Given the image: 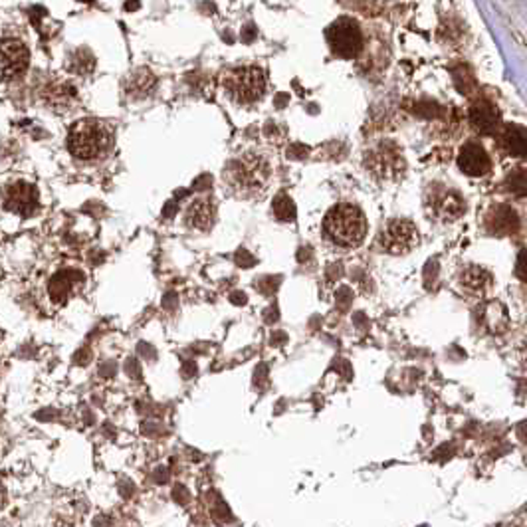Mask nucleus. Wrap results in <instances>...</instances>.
Wrapping results in <instances>:
<instances>
[{
	"instance_id": "aec40b11",
	"label": "nucleus",
	"mask_w": 527,
	"mask_h": 527,
	"mask_svg": "<svg viewBox=\"0 0 527 527\" xmlns=\"http://www.w3.org/2000/svg\"><path fill=\"white\" fill-rule=\"evenodd\" d=\"M155 85V78L149 70H137L129 78V83H127V92L131 95H143L149 94Z\"/></svg>"
},
{
	"instance_id": "2f4dec72",
	"label": "nucleus",
	"mask_w": 527,
	"mask_h": 527,
	"mask_svg": "<svg viewBox=\"0 0 527 527\" xmlns=\"http://www.w3.org/2000/svg\"><path fill=\"white\" fill-rule=\"evenodd\" d=\"M119 493H121V498H131L135 493V484L131 480H123L119 484Z\"/></svg>"
},
{
	"instance_id": "6e6552de",
	"label": "nucleus",
	"mask_w": 527,
	"mask_h": 527,
	"mask_svg": "<svg viewBox=\"0 0 527 527\" xmlns=\"http://www.w3.org/2000/svg\"><path fill=\"white\" fill-rule=\"evenodd\" d=\"M369 167L379 176H385V178L397 176L402 171V155L393 145L383 143L369 155Z\"/></svg>"
},
{
	"instance_id": "f257e3e1",
	"label": "nucleus",
	"mask_w": 527,
	"mask_h": 527,
	"mask_svg": "<svg viewBox=\"0 0 527 527\" xmlns=\"http://www.w3.org/2000/svg\"><path fill=\"white\" fill-rule=\"evenodd\" d=\"M323 230L329 240L337 246L355 248L367 236V220L355 204H337L328 212Z\"/></svg>"
},
{
	"instance_id": "39448f33",
	"label": "nucleus",
	"mask_w": 527,
	"mask_h": 527,
	"mask_svg": "<svg viewBox=\"0 0 527 527\" xmlns=\"http://www.w3.org/2000/svg\"><path fill=\"white\" fill-rule=\"evenodd\" d=\"M328 44L335 56L345 59L355 58L363 48V32L353 18H337L328 28Z\"/></svg>"
},
{
	"instance_id": "473e14b6",
	"label": "nucleus",
	"mask_w": 527,
	"mask_h": 527,
	"mask_svg": "<svg viewBox=\"0 0 527 527\" xmlns=\"http://www.w3.org/2000/svg\"><path fill=\"white\" fill-rule=\"evenodd\" d=\"M176 304H178V295H176L175 292H169V293H164V297H163V307L164 309H175Z\"/></svg>"
},
{
	"instance_id": "9d476101",
	"label": "nucleus",
	"mask_w": 527,
	"mask_h": 527,
	"mask_svg": "<svg viewBox=\"0 0 527 527\" xmlns=\"http://www.w3.org/2000/svg\"><path fill=\"white\" fill-rule=\"evenodd\" d=\"M458 167L470 176H484L490 173V157L478 143H468L458 155Z\"/></svg>"
},
{
	"instance_id": "412c9836",
	"label": "nucleus",
	"mask_w": 527,
	"mask_h": 527,
	"mask_svg": "<svg viewBox=\"0 0 527 527\" xmlns=\"http://www.w3.org/2000/svg\"><path fill=\"white\" fill-rule=\"evenodd\" d=\"M505 192L514 197H527V169H517L505 176L504 181Z\"/></svg>"
},
{
	"instance_id": "c9c22d12",
	"label": "nucleus",
	"mask_w": 527,
	"mask_h": 527,
	"mask_svg": "<svg viewBox=\"0 0 527 527\" xmlns=\"http://www.w3.org/2000/svg\"><path fill=\"white\" fill-rule=\"evenodd\" d=\"M167 480H169V468H164V466L157 468V472H155V482H159V484H164Z\"/></svg>"
},
{
	"instance_id": "cd10ccee",
	"label": "nucleus",
	"mask_w": 527,
	"mask_h": 527,
	"mask_svg": "<svg viewBox=\"0 0 527 527\" xmlns=\"http://www.w3.org/2000/svg\"><path fill=\"white\" fill-rule=\"evenodd\" d=\"M125 373H127L131 379H139L141 377V363L135 357H129V359L125 361Z\"/></svg>"
},
{
	"instance_id": "423d86ee",
	"label": "nucleus",
	"mask_w": 527,
	"mask_h": 527,
	"mask_svg": "<svg viewBox=\"0 0 527 527\" xmlns=\"http://www.w3.org/2000/svg\"><path fill=\"white\" fill-rule=\"evenodd\" d=\"M379 244L388 254H407L419 244V230L410 220H391L379 236Z\"/></svg>"
},
{
	"instance_id": "f8f14e48",
	"label": "nucleus",
	"mask_w": 527,
	"mask_h": 527,
	"mask_svg": "<svg viewBox=\"0 0 527 527\" xmlns=\"http://www.w3.org/2000/svg\"><path fill=\"white\" fill-rule=\"evenodd\" d=\"M500 143L510 157H526L527 155V131L519 125H505L500 133Z\"/></svg>"
},
{
	"instance_id": "4c0bfd02",
	"label": "nucleus",
	"mask_w": 527,
	"mask_h": 527,
	"mask_svg": "<svg viewBox=\"0 0 527 527\" xmlns=\"http://www.w3.org/2000/svg\"><path fill=\"white\" fill-rule=\"evenodd\" d=\"M52 414H58V412H56V410H50V409L40 410V412H36V419H38V421H52V419H54Z\"/></svg>"
},
{
	"instance_id": "c85d7f7f",
	"label": "nucleus",
	"mask_w": 527,
	"mask_h": 527,
	"mask_svg": "<svg viewBox=\"0 0 527 527\" xmlns=\"http://www.w3.org/2000/svg\"><path fill=\"white\" fill-rule=\"evenodd\" d=\"M115 373H118V363L115 361H106L99 367V375L104 379H111V377H115Z\"/></svg>"
},
{
	"instance_id": "7c9ffc66",
	"label": "nucleus",
	"mask_w": 527,
	"mask_h": 527,
	"mask_svg": "<svg viewBox=\"0 0 527 527\" xmlns=\"http://www.w3.org/2000/svg\"><path fill=\"white\" fill-rule=\"evenodd\" d=\"M254 262H256V260L252 258L246 250H240V252L236 254V264H238V266H242V268H250Z\"/></svg>"
},
{
	"instance_id": "0eeeda50",
	"label": "nucleus",
	"mask_w": 527,
	"mask_h": 527,
	"mask_svg": "<svg viewBox=\"0 0 527 527\" xmlns=\"http://www.w3.org/2000/svg\"><path fill=\"white\" fill-rule=\"evenodd\" d=\"M30 64V52L20 40L2 38L0 40V73L4 80H16Z\"/></svg>"
},
{
	"instance_id": "1a4fd4ad",
	"label": "nucleus",
	"mask_w": 527,
	"mask_h": 527,
	"mask_svg": "<svg viewBox=\"0 0 527 527\" xmlns=\"http://www.w3.org/2000/svg\"><path fill=\"white\" fill-rule=\"evenodd\" d=\"M4 204H6L8 211L28 216L38 206V190L32 185H26V183H14L4 192Z\"/></svg>"
},
{
	"instance_id": "7ed1b4c3",
	"label": "nucleus",
	"mask_w": 527,
	"mask_h": 527,
	"mask_svg": "<svg viewBox=\"0 0 527 527\" xmlns=\"http://www.w3.org/2000/svg\"><path fill=\"white\" fill-rule=\"evenodd\" d=\"M269 175L268 163L258 155H244L228 164L226 181L232 188L240 190H256L262 188Z\"/></svg>"
},
{
	"instance_id": "e433bc0d",
	"label": "nucleus",
	"mask_w": 527,
	"mask_h": 527,
	"mask_svg": "<svg viewBox=\"0 0 527 527\" xmlns=\"http://www.w3.org/2000/svg\"><path fill=\"white\" fill-rule=\"evenodd\" d=\"M113 526V521H111V517L109 516H97L94 519V527H111Z\"/></svg>"
},
{
	"instance_id": "37998d69",
	"label": "nucleus",
	"mask_w": 527,
	"mask_h": 527,
	"mask_svg": "<svg viewBox=\"0 0 527 527\" xmlns=\"http://www.w3.org/2000/svg\"><path fill=\"white\" fill-rule=\"evenodd\" d=\"M2 500H4V492H2V486H0V504H2Z\"/></svg>"
},
{
	"instance_id": "f03ea898",
	"label": "nucleus",
	"mask_w": 527,
	"mask_h": 527,
	"mask_svg": "<svg viewBox=\"0 0 527 527\" xmlns=\"http://www.w3.org/2000/svg\"><path fill=\"white\" fill-rule=\"evenodd\" d=\"M68 145L73 157L82 161H90L99 157L109 147V131L99 121L83 119L71 125Z\"/></svg>"
},
{
	"instance_id": "5701e85b",
	"label": "nucleus",
	"mask_w": 527,
	"mask_h": 527,
	"mask_svg": "<svg viewBox=\"0 0 527 527\" xmlns=\"http://www.w3.org/2000/svg\"><path fill=\"white\" fill-rule=\"evenodd\" d=\"M274 214L281 223H292L295 218V206H293L292 199L286 195H278L274 200Z\"/></svg>"
},
{
	"instance_id": "f3484780",
	"label": "nucleus",
	"mask_w": 527,
	"mask_h": 527,
	"mask_svg": "<svg viewBox=\"0 0 527 527\" xmlns=\"http://www.w3.org/2000/svg\"><path fill=\"white\" fill-rule=\"evenodd\" d=\"M464 212V200L456 192H446L442 197L434 200V214L440 216L442 220H456Z\"/></svg>"
},
{
	"instance_id": "a878e982",
	"label": "nucleus",
	"mask_w": 527,
	"mask_h": 527,
	"mask_svg": "<svg viewBox=\"0 0 527 527\" xmlns=\"http://www.w3.org/2000/svg\"><path fill=\"white\" fill-rule=\"evenodd\" d=\"M516 276L521 281H527V250H521L516 262Z\"/></svg>"
},
{
	"instance_id": "b1692460",
	"label": "nucleus",
	"mask_w": 527,
	"mask_h": 527,
	"mask_svg": "<svg viewBox=\"0 0 527 527\" xmlns=\"http://www.w3.org/2000/svg\"><path fill=\"white\" fill-rule=\"evenodd\" d=\"M173 500H175L178 505H187L190 502V492L188 488H185L183 484H175L173 486Z\"/></svg>"
},
{
	"instance_id": "9b49d317",
	"label": "nucleus",
	"mask_w": 527,
	"mask_h": 527,
	"mask_svg": "<svg viewBox=\"0 0 527 527\" xmlns=\"http://www.w3.org/2000/svg\"><path fill=\"white\" fill-rule=\"evenodd\" d=\"M470 121L482 133H492L500 123V113L490 101H478L470 109Z\"/></svg>"
},
{
	"instance_id": "f704fd0d",
	"label": "nucleus",
	"mask_w": 527,
	"mask_h": 527,
	"mask_svg": "<svg viewBox=\"0 0 527 527\" xmlns=\"http://www.w3.org/2000/svg\"><path fill=\"white\" fill-rule=\"evenodd\" d=\"M211 183H212L211 176L202 175V176H199L197 181H195V188H197V190H204V188L211 187Z\"/></svg>"
},
{
	"instance_id": "dca6fc26",
	"label": "nucleus",
	"mask_w": 527,
	"mask_h": 527,
	"mask_svg": "<svg viewBox=\"0 0 527 527\" xmlns=\"http://www.w3.org/2000/svg\"><path fill=\"white\" fill-rule=\"evenodd\" d=\"M462 286L472 293H484L492 286V274L480 266H468L460 276Z\"/></svg>"
},
{
	"instance_id": "bb28decb",
	"label": "nucleus",
	"mask_w": 527,
	"mask_h": 527,
	"mask_svg": "<svg viewBox=\"0 0 527 527\" xmlns=\"http://www.w3.org/2000/svg\"><path fill=\"white\" fill-rule=\"evenodd\" d=\"M137 353H139L143 359H147V361H155L157 359L155 347H153L151 343H147V341H141L139 345H137Z\"/></svg>"
},
{
	"instance_id": "c756f323",
	"label": "nucleus",
	"mask_w": 527,
	"mask_h": 527,
	"mask_svg": "<svg viewBox=\"0 0 527 527\" xmlns=\"http://www.w3.org/2000/svg\"><path fill=\"white\" fill-rule=\"evenodd\" d=\"M90 359H92V353H90V347H82L80 351H76V355H73V363H78V365H87L90 363Z\"/></svg>"
},
{
	"instance_id": "2eb2a0df",
	"label": "nucleus",
	"mask_w": 527,
	"mask_h": 527,
	"mask_svg": "<svg viewBox=\"0 0 527 527\" xmlns=\"http://www.w3.org/2000/svg\"><path fill=\"white\" fill-rule=\"evenodd\" d=\"M82 272H73V269H66V272H58L52 281H50V297L54 300V302H66V297H68V293H70L71 286L76 283V281L82 280Z\"/></svg>"
},
{
	"instance_id": "a211bd4d",
	"label": "nucleus",
	"mask_w": 527,
	"mask_h": 527,
	"mask_svg": "<svg viewBox=\"0 0 527 527\" xmlns=\"http://www.w3.org/2000/svg\"><path fill=\"white\" fill-rule=\"evenodd\" d=\"M214 218V206L211 200H195L187 211V223L200 230H209Z\"/></svg>"
},
{
	"instance_id": "20e7f679",
	"label": "nucleus",
	"mask_w": 527,
	"mask_h": 527,
	"mask_svg": "<svg viewBox=\"0 0 527 527\" xmlns=\"http://www.w3.org/2000/svg\"><path fill=\"white\" fill-rule=\"evenodd\" d=\"M224 87H226V92L230 94V97L234 101L242 104V106H248V104L258 101L260 97L264 95L266 78L258 68H238V70H232L226 76Z\"/></svg>"
},
{
	"instance_id": "4468645a",
	"label": "nucleus",
	"mask_w": 527,
	"mask_h": 527,
	"mask_svg": "<svg viewBox=\"0 0 527 527\" xmlns=\"http://www.w3.org/2000/svg\"><path fill=\"white\" fill-rule=\"evenodd\" d=\"M488 224H490V230L496 232V234H512L516 232L517 226H519V218H517L516 211L512 206H498L493 209L490 218H488Z\"/></svg>"
},
{
	"instance_id": "79ce46f5",
	"label": "nucleus",
	"mask_w": 527,
	"mask_h": 527,
	"mask_svg": "<svg viewBox=\"0 0 527 527\" xmlns=\"http://www.w3.org/2000/svg\"><path fill=\"white\" fill-rule=\"evenodd\" d=\"M139 6V0H129L127 4H125V10H135Z\"/></svg>"
},
{
	"instance_id": "a19ab883",
	"label": "nucleus",
	"mask_w": 527,
	"mask_h": 527,
	"mask_svg": "<svg viewBox=\"0 0 527 527\" xmlns=\"http://www.w3.org/2000/svg\"><path fill=\"white\" fill-rule=\"evenodd\" d=\"M519 353H521V359H524V363L527 365V337L521 341V347H519Z\"/></svg>"
},
{
	"instance_id": "58836bf2",
	"label": "nucleus",
	"mask_w": 527,
	"mask_h": 527,
	"mask_svg": "<svg viewBox=\"0 0 527 527\" xmlns=\"http://www.w3.org/2000/svg\"><path fill=\"white\" fill-rule=\"evenodd\" d=\"M175 212H176V200H173V202H167V206H164V211H163L164 218L173 216Z\"/></svg>"
},
{
	"instance_id": "393cba45",
	"label": "nucleus",
	"mask_w": 527,
	"mask_h": 527,
	"mask_svg": "<svg viewBox=\"0 0 527 527\" xmlns=\"http://www.w3.org/2000/svg\"><path fill=\"white\" fill-rule=\"evenodd\" d=\"M141 433L145 436H161L164 434V428L163 424H159L157 421H145L141 424Z\"/></svg>"
},
{
	"instance_id": "4be33fe9",
	"label": "nucleus",
	"mask_w": 527,
	"mask_h": 527,
	"mask_svg": "<svg viewBox=\"0 0 527 527\" xmlns=\"http://www.w3.org/2000/svg\"><path fill=\"white\" fill-rule=\"evenodd\" d=\"M95 68V59L90 50H76L70 56V70L73 73H90Z\"/></svg>"
},
{
	"instance_id": "ea45409f",
	"label": "nucleus",
	"mask_w": 527,
	"mask_h": 527,
	"mask_svg": "<svg viewBox=\"0 0 527 527\" xmlns=\"http://www.w3.org/2000/svg\"><path fill=\"white\" fill-rule=\"evenodd\" d=\"M230 300H232V304H238V305L246 304V295H244V293H240V292L232 293V295H230Z\"/></svg>"
},
{
	"instance_id": "72a5a7b5",
	"label": "nucleus",
	"mask_w": 527,
	"mask_h": 527,
	"mask_svg": "<svg viewBox=\"0 0 527 527\" xmlns=\"http://www.w3.org/2000/svg\"><path fill=\"white\" fill-rule=\"evenodd\" d=\"M195 375H197V365H195V361L183 363V377L185 379H192Z\"/></svg>"
},
{
	"instance_id": "ddd939ff",
	"label": "nucleus",
	"mask_w": 527,
	"mask_h": 527,
	"mask_svg": "<svg viewBox=\"0 0 527 527\" xmlns=\"http://www.w3.org/2000/svg\"><path fill=\"white\" fill-rule=\"evenodd\" d=\"M482 323L484 328L488 329L493 335H500V333H505V329L510 325V316H507V309L500 302H490V304L484 305L482 309Z\"/></svg>"
},
{
	"instance_id": "6ab92c4d",
	"label": "nucleus",
	"mask_w": 527,
	"mask_h": 527,
	"mask_svg": "<svg viewBox=\"0 0 527 527\" xmlns=\"http://www.w3.org/2000/svg\"><path fill=\"white\" fill-rule=\"evenodd\" d=\"M44 97H46V101L50 106L66 107L76 97V92L71 90L68 83H54V85L46 87Z\"/></svg>"
}]
</instances>
